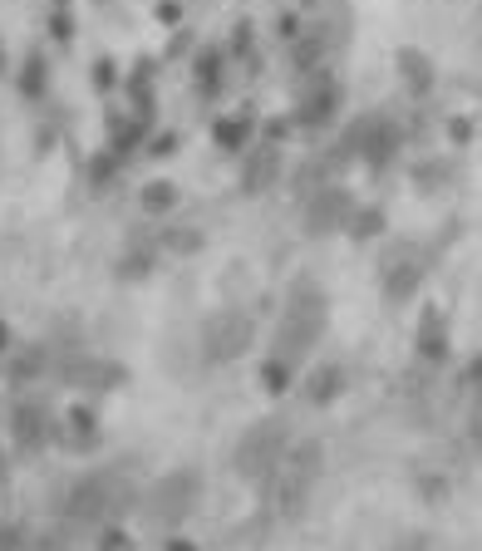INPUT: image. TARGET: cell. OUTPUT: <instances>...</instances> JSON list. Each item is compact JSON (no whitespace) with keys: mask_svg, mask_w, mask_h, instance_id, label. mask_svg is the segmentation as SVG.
Here are the masks:
<instances>
[{"mask_svg":"<svg viewBox=\"0 0 482 551\" xmlns=\"http://www.w3.org/2000/svg\"><path fill=\"white\" fill-rule=\"evenodd\" d=\"M320 473H325V443H320V438H291V448L281 453V463H276V468L266 473V483H261L266 517H281V522L301 517V507L310 502Z\"/></svg>","mask_w":482,"mask_h":551,"instance_id":"1","label":"cell"},{"mask_svg":"<svg viewBox=\"0 0 482 551\" xmlns=\"http://www.w3.org/2000/svg\"><path fill=\"white\" fill-rule=\"evenodd\" d=\"M325 325H330V301H325V291H320L315 281L301 276V281L291 286V296H286L276 335H271V355H276L281 365L301 369L305 360H310V350L320 345Z\"/></svg>","mask_w":482,"mask_h":551,"instance_id":"2","label":"cell"},{"mask_svg":"<svg viewBox=\"0 0 482 551\" xmlns=\"http://www.w3.org/2000/svg\"><path fill=\"white\" fill-rule=\"evenodd\" d=\"M138 502H143V492L123 468H94V473H84L69 488L64 517L74 527H109V522H123Z\"/></svg>","mask_w":482,"mask_h":551,"instance_id":"3","label":"cell"},{"mask_svg":"<svg viewBox=\"0 0 482 551\" xmlns=\"http://www.w3.org/2000/svg\"><path fill=\"white\" fill-rule=\"evenodd\" d=\"M197 502H202V473L197 468H173V473H163L153 488L143 492L138 512H143V522L158 537H173L182 522L197 512Z\"/></svg>","mask_w":482,"mask_h":551,"instance_id":"4","label":"cell"},{"mask_svg":"<svg viewBox=\"0 0 482 551\" xmlns=\"http://www.w3.org/2000/svg\"><path fill=\"white\" fill-rule=\"evenodd\" d=\"M291 448V424H286V414H266V419H256V424H246L237 438V448H232V473H237L241 483H266V473L281 463V453Z\"/></svg>","mask_w":482,"mask_h":551,"instance_id":"5","label":"cell"},{"mask_svg":"<svg viewBox=\"0 0 482 551\" xmlns=\"http://www.w3.org/2000/svg\"><path fill=\"white\" fill-rule=\"evenodd\" d=\"M256 345V315L246 306H222L202 320V360L207 365H232L251 355Z\"/></svg>","mask_w":482,"mask_h":551,"instance_id":"6","label":"cell"},{"mask_svg":"<svg viewBox=\"0 0 482 551\" xmlns=\"http://www.w3.org/2000/svg\"><path fill=\"white\" fill-rule=\"evenodd\" d=\"M399 143H404V133H399V123L394 119H384V114H360V119L350 123L340 153H345V158H364V163L379 173V168H389V158L399 153Z\"/></svg>","mask_w":482,"mask_h":551,"instance_id":"7","label":"cell"},{"mask_svg":"<svg viewBox=\"0 0 482 551\" xmlns=\"http://www.w3.org/2000/svg\"><path fill=\"white\" fill-rule=\"evenodd\" d=\"M355 207H360V197L345 183H320L315 192H305V212H301L305 237H335V232H345L350 217H355Z\"/></svg>","mask_w":482,"mask_h":551,"instance_id":"8","label":"cell"},{"mask_svg":"<svg viewBox=\"0 0 482 551\" xmlns=\"http://www.w3.org/2000/svg\"><path fill=\"white\" fill-rule=\"evenodd\" d=\"M55 414H50V404L45 399H15L10 404V448L20 453V458H35V453H45L50 443H55Z\"/></svg>","mask_w":482,"mask_h":551,"instance_id":"9","label":"cell"},{"mask_svg":"<svg viewBox=\"0 0 482 551\" xmlns=\"http://www.w3.org/2000/svg\"><path fill=\"white\" fill-rule=\"evenodd\" d=\"M55 379L69 389H84V394H109V389L128 384V369L109 355H64L55 365Z\"/></svg>","mask_w":482,"mask_h":551,"instance_id":"10","label":"cell"},{"mask_svg":"<svg viewBox=\"0 0 482 551\" xmlns=\"http://www.w3.org/2000/svg\"><path fill=\"white\" fill-rule=\"evenodd\" d=\"M335 114H340V84H335L325 69H315V74L305 79L296 109H291V123H296V128H330Z\"/></svg>","mask_w":482,"mask_h":551,"instance_id":"11","label":"cell"},{"mask_svg":"<svg viewBox=\"0 0 482 551\" xmlns=\"http://www.w3.org/2000/svg\"><path fill=\"white\" fill-rule=\"evenodd\" d=\"M379 276H384V301H389V306H404L423 286V261L414 256V246H394V251L379 261Z\"/></svg>","mask_w":482,"mask_h":551,"instance_id":"12","label":"cell"},{"mask_svg":"<svg viewBox=\"0 0 482 551\" xmlns=\"http://www.w3.org/2000/svg\"><path fill=\"white\" fill-rule=\"evenodd\" d=\"M281 183V143H256L241 153V192L261 197Z\"/></svg>","mask_w":482,"mask_h":551,"instance_id":"13","label":"cell"},{"mask_svg":"<svg viewBox=\"0 0 482 551\" xmlns=\"http://www.w3.org/2000/svg\"><path fill=\"white\" fill-rule=\"evenodd\" d=\"M55 443L69 448V453H94V448L104 443V424H99V414H94L89 404H69V409H64V424L55 429Z\"/></svg>","mask_w":482,"mask_h":551,"instance_id":"14","label":"cell"},{"mask_svg":"<svg viewBox=\"0 0 482 551\" xmlns=\"http://www.w3.org/2000/svg\"><path fill=\"white\" fill-rule=\"evenodd\" d=\"M448 315L438 306H423V320L419 330H414V355H419V365H443L448 360Z\"/></svg>","mask_w":482,"mask_h":551,"instance_id":"15","label":"cell"},{"mask_svg":"<svg viewBox=\"0 0 482 551\" xmlns=\"http://www.w3.org/2000/svg\"><path fill=\"white\" fill-rule=\"evenodd\" d=\"M394 69H399V79H404V89H409L414 99L433 94V84H438V69H433V60L423 55L419 45H399V50H394Z\"/></svg>","mask_w":482,"mask_h":551,"instance_id":"16","label":"cell"},{"mask_svg":"<svg viewBox=\"0 0 482 551\" xmlns=\"http://www.w3.org/2000/svg\"><path fill=\"white\" fill-rule=\"evenodd\" d=\"M0 369H5V379L20 389V384H35V379H45L50 374V350L45 345H20V350H10L5 360H0Z\"/></svg>","mask_w":482,"mask_h":551,"instance_id":"17","label":"cell"},{"mask_svg":"<svg viewBox=\"0 0 482 551\" xmlns=\"http://www.w3.org/2000/svg\"><path fill=\"white\" fill-rule=\"evenodd\" d=\"M345 384H350V374L345 365H335V360H325V365H315L305 374V399L315 404V409H325V404H335L340 394H345Z\"/></svg>","mask_w":482,"mask_h":551,"instance_id":"18","label":"cell"},{"mask_svg":"<svg viewBox=\"0 0 482 551\" xmlns=\"http://www.w3.org/2000/svg\"><path fill=\"white\" fill-rule=\"evenodd\" d=\"M158 256H163L158 237H143V232H138L133 242L123 246V256H119V276H123V281H143V276H153Z\"/></svg>","mask_w":482,"mask_h":551,"instance_id":"19","label":"cell"},{"mask_svg":"<svg viewBox=\"0 0 482 551\" xmlns=\"http://www.w3.org/2000/svg\"><path fill=\"white\" fill-rule=\"evenodd\" d=\"M325 55H330V35H325V25H310V30H301V35L291 40V64H296L301 74H315V69L325 64Z\"/></svg>","mask_w":482,"mask_h":551,"instance_id":"20","label":"cell"},{"mask_svg":"<svg viewBox=\"0 0 482 551\" xmlns=\"http://www.w3.org/2000/svg\"><path fill=\"white\" fill-rule=\"evenodd\" d=\"M251 128H256V114L251 109H241V114H227V119L212 123V143L222 148V153H246V143H251Z\"/></svg>","mask_w":482,"mask_h":551,"instance_id":"21","label":"cell"},{"mask_svg":"<svg viewBox=\"0 0 482 551\" xmlns=\"http://www.w3.org/2000/svg\"><path fill=\"white\" fill-rule=\"evenodd\" d=\"M384 227H389L384 207H374V202H369V207H355V217H350V227H345V232H350V242H355V246H364V242H379V237H384Z\"/></svg>","mask_w":482,"mask_h":551,"instance_id":"22","label":"cell"},{"mask_svg":"<svg viewBox=\"0 0 482 551\" xmlns=\"http://www.w3.org/2000/svg\"><path fill=\"white\" fill-rule=\"evenodd\" d=\"M45 89H50V60H45V50H30L25 64H20V94L45 99Z\"/></svg>","mask_w":482,"mask_h":551,"instance_id":"23","label":"cell"},{"mask_svg":"<svg viewBox=\"0 0 482 551\" xmlns=\"http://www.w3.org/2000/svg\"><path fill=\"white\" fill-rule=\"evenodd\" d=\"M178 183H168V178H153V183H143V192H138V207L148 212V217H163V212H173L178 207Z\"/></svg>","mask_w":482,"mask_h":551,"instance_id":"24","label":"cell"},{"mask_svg":"<svg viewBox=\"0 0 482 551\" xmlns=\"http://www.w3.org/2000/svg\"><path fill=\"white\" fill-rule=\"evenodd\" d=\"M158 246H163V256H197L207 237H202V227H163Z\"/></svg>","mask_w":482,"mask_h":551,"instance_id":"25","label":"cell"},{"mask_svg":"<svg viewBox=\"0 0 482 551\" xmlns=\"http://www.w3.org/2000/svg\"><path fill=\"white\" fill-rule=\"evenodd\" d=\"M217 89H222V50H202L197 55V94L202 99H217Z\"/></svg>","mask_w":482,"mask_h":551,"instance_id":"26","label":"cell"},{"mask_svg":"<svg viewBox=\"0 0 482 551\" xmlns=\"http://www.w3.org/2000/svg\"><path fill=\"white\" fill-rule=\"evenodd\" d=\"M291 374H296V369L281 365L276 355L261 360V384H266V394H286V389H291Z\"/></svg>","mask_w":482,"mask_h":551,"instance_id":"27","label":"cell"},{"mask_svg":"<svg viewBox=\"0 0 482 551\" xmlns=\"http://www.w3.org/2000/svg\"><path fill=\"white\" fill-rule=\"evenodd\" d=\"M0 551H30V522L25 517H5L0 522Z\"/></svg>","mask_w":482,"mask_h":551,"instance_id":"28","label":"cell"},{"mask_svg":"<svg viewBox=\"0 0 482 551\" xmlns=\"http://www.w3.org/2000/svg\"><path fill=\"white\" fill-rule=\"evenodd\" d=\"M414 183H419L423 192H433V187L453 183V168H448V163H419V168H414Z\"/></svg>","mask_w":482,"mask_h":551,"instance_id":"29","label":"cell"},{"mask_svg":"<svg viewBox=\"0 0 482 551\" xmlns=\"http://www.w3.org/2000/svg\"><path fill=\"white\" fill-rule=\"evenodd\" d=\"M119 84H123V79H119V64L109 60V55H104V60H94V89H99V94H114Z\"/></svg>","mask_w":482,"mask_h":551,"instance_id":"30","label":"cell"},{"mask_svg":"<svg viewBox=\"0 0 482 551\" xmlns=\"http://www.w3.org/2000/svg\"><path fill=\"white\" fill-rule=\"evenodd\" d=\"M99 551H133V537L123 532V522H109V527H99Z\"/></svg>","mask_w":482,"mask_h":551,"instance_id":"31","label":"cell"},{"mask_svg":"<svg viewBox=\"0 0 482 551\" xmlns=\"http://www.w3.org/2000/svg\"><path fill=\"white\" fill-rule=\"evenodd\" d=\"M478 394H473V409H468V443H473V453L482 458V384H473Z\"/></svg>","mask_w":482,"mask_h":551,"instance_id":"32","label":"cell"},{"mask_svg":"<svg viewBox=\"0 0 482 551\" xmlns=\"http://www.w3.org/2000/svg\"><path fill=\"white\" fill-rule=\"evenodd\" d=\"M114 168H123V163L114 158V153H94V163H89V183H94V187H104L109 178H114Z\"/></svg>","mask_w":482,"mask_h":551,"instance_id":"33","label":"cell"},{"mask_svg":"<svg viewBox=\"0 0 482 551\" xmlns=\"http://www.w3.org/2000/svg\"><path fill=\"white\" fill-rule=\"evenodd\" d=\"M178 153V133H153L148 138V158H173Z\"/></svg>","mask_w":482,"mask_h":551,"instance_id":"34","label":"cell"},{"mask_svg":"<svg viewBox=\"0 0 482 551\" xmlns=\"http://www.w3.org/2000/svg\"><path fill=\"white\" fill-rule=\"evenodd\" d=\"M251 35H256L251 20H237V25H232V55H246V60H251Z\"/></svg>","mask_w":482,"mask_h":551,"instance_id":"35","label":"cell"},{"mask_svg":"<svg viewBox=\"0 0 482 551\" xmlns=\"http://www.w3.org/2000/svg\"><path fill=\"white\" fill-rule=\"evenodd\" d=\"M50 35H55L60 45H69V40H74V20H69L64 10H55V15H50Z\"/></svg>","mask_w":482,"mask_h":551,"instance_id":"36","label":"cell"},{"mask_svg":"<svg viewBox=\"0 0 482 551\" xmlns=\"http://www.w3.org/2000/svg\"><path fill=\"white\" fill-rule=\"evenodd\" d=\"M153 15H158V25H178L182 5H178V0H158V5H153Z\"/></svg>","mask_w":482,"mask_h":551,"instance_id":"37","label":"cell"},{"mask_svg":"<svg viewBox=\"0 0 482 551\" xmlns=\"http://www.w3.org/2000/svg\"><path fill=\"white\" fill-rule=\"evenodd\" d=\"M448 138H453V143H473V119L458 114V119L448 123Z\"/></svg>","mask_w":482,"mask_h":551,"instance_id":"38","label":"cell"},{"mask_svg":"<svg viewBox=\"0 0 482 551\" xmlns=\"http://www.w3.org/2000/svg\"><path fill=\"white\" fill-rule=\"evenodd\" d=\"M163 551H197V547H192L187 537H178V532H173V537H163Z\"/></svg>","mask_w":482,"mask_h":551,"instance_id":"39","label":"cell"},{"mask_svg":"<svg viewBox=\"0 0 482 551\" xmlns=\"http://www.w3.org/2000/svg\"><path fill=\"white\" fill-rule=\"evenodd\" d=\"M10 345H15V340H10V325H5V315H0V360L10 355Z\"/></svg>","mask_w":482,"mask_h":551,"instance_id":"40","label":"cell"},{"mask_svg":"<svg viewBox=\"0 0 482 551\" xmlns=\"http://www.w3.org/2000/svg\"><path fill=\"white\" fill-rule=\"evenodd\" d=\"M5 483H10V458H5V443H0V492H5Z\"/></svg>","mask_w":482,"mask_h":551,"instance_id":"41","label":"cell"},{"mask_svg":"<svg viewBox=\"0 0 482 551\" xmlns=\"http://www.w3.org/2000/svg\"><path fill=\"white\" fill-rule=\"evenodd\" d=\"M0 74H5V40H0Z\"/></svg>","mask_w":482,"mask_h":551,"instance_id":"42","label":"cell"}]
</instances>
